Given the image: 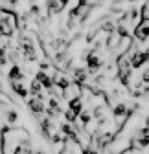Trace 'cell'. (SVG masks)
Wrapping results in <instances>:
<instances>
[{
	"mask_svg": "<svg viewBox=\"0 0 149 154\" xmlns=\"http://www.w3.org/2000/svg\"><path fill=\"white\" fill-rule=\"evenodd\" d=\"M101 66H103V61L98 57L96 50L88 51V53H87V68H88L87 73H98V70H100Z\"/></svg>",
	"mask_w": 149,
	"mask_h": 154,
	"instance_id": "1",
	"label": "cell"
},
{
	"mask_svg": "<svg viewBox=\"0 0 149 154\" xmlns=\"http://www.w3.org/2000/svg\"><path fill=\"white\" fill-rule=\"evenodd\" d=\"M15 18L6 17H0V37H13L15 33Z\"/></svg>",
	"mask_w": 149,
	"mask_h": 154,
	"instance_id": "2",
	"label": "cell"
},
{
	"mask_svg": "<svg viewBox=\"0 0 149 154\" xmlns=\"http://www.w3.org/2000/svg\"><path fill=\"white\" fill-rule=\"evenodd\" d=\"M129 63H131V68H142L145 63H149V50L131 53V57H129Z\"/></svg>",
	"mask_w": 149,
	"mask_h": 154,
	"instance_id": "3",
	"label": "cell"
},
{
	"mask_svg": "<svg viewBox=\"0 0 149 154\" xmlns=\"http://www.w3.org/2000/svg\"><path fill=\"white\" fill-rule=\"evenodd\" d=\"M135 37L138 38V41H147V37H149V18L147 17H142L140 22L136 24Z\"/></svg>",
	"mask_w": 149,
	"mask_h": 154,
	"instance_id": "4",
	"label": "cell"
},
{
	"mask_svg": "<svg viewBox=\"0 0 149 154\" xmlns=\"http://www.w3.org/2000/svg\"><path fill=\"white\" fill-rule=\"evenodd\" d=\"M43 99H44V95H39V97H31V99L28 101V106H30V110H31L35 116H41V114L44 112V103H43Z\"/></svg>",
	"mask_w": 149,
	"mask_h": 154,
	"instance_id": "5",
	"label": "cell"
},
{
	"mask_svg": "<svg viewBox=\"0 0 149 154\" xmlns=\"http://www.w3.org/2000/svg\"><path fill=\"white\" fill-rule=\"evenodd\" d=\"M52 79H53V85H57L59 88H61V92H65V90H68V86H70V79H68V77L66 75H63L61 72H57V73H55L53 77H52Z\"/></svg>",
	"mask_w": 149,
	"mask_h": 154,
	"instance_id": "6",
	"label": "cell"
},
{
	"mask_svg": "<svg viewBox=\"0 0 149 154\" xmlns=\"http://www.w3.org/2000/svg\"><path fill=\"white\" fill-rule=\"evenodd\" d=\"M22 79H24V72L21 70L18 64H13L9 68V72H8V81L13 83V81H22Z\"/></svg>",
	"mask_w": 149,
	"mask_h": 154,
	"instance_id": "7",
	"label": "cell"
},
{
	"mask_svg": "<svg viewBox=\"0 0 149 154\" xmlns=\"http://www.w3.org/2000/svg\"><path fill=\"white\" fill-rule=\"evenodd\" d=\"M9 86H11V90L18 95V97H21V99H26L28 97V88L22 85V81H13V83H9Z\"/></svg>",
	"mask_w": 149,
	"mask_h": 154,
	"instance_id": "8",
	"label": "cell"
},
{
	"mask_svg": "<svg viewBox=\"0 0 149 154\" xmlns=\"http://www.w3.org/2000/svg\"><path fill=\"white\" fill-rule=\"evenodd\" d=\"M68 108L79 116L83 112V101H81V97H72V99H68Z\"/></svg>",
	"mask_w": 149,
	"mask_h": 154,
	"instance_id": "9",
	"label": "cell"
},
{
	"mask_svg": "<svg viewBox=\"0 0 149 154\" xmlns=\"http://www.w3.org/2000/svg\"><path fill=\"white\" fill-rule=\"evenodd\" d=\"M46 8H48V15H52V13H61L65 9L59 4V0H46Z\"/></svg>",
	"mask_w": 149,
	"mask_h": 154,
	"instance_id": "10",
	"label": "cell"
},
{
	"mask_svg": "<svg viewBox=\"0 0 149 154\" xmlns=\"http://www.w3.org/2000/svg\"><path fill=\"white\" fill-rule=\"evenodd\" d=\"M9 132V127H2L0 128V154H6L8 143H6V134Z\"/></svg>",
	"mask_w": 149,
	"mask_h": 154,
	"instance_id": "11",
	"label": "cell"
},
{
	"mask_svg": "<svg viewBox=\"0 0 149 154\" xmlns=\"http://www.w3.org/2000/svg\"><path fill=\"white\" fill-rule=\"evenodd\" d=\"M28 92H31L35 97H39V95H43V86H41V83H37L35 79L30 83V90Z\"/></svg>",
	"mask_w": 149,
	"mask_h": 154,
	"instance_id": "12",
	"label": "cell"
},
{
	"mask_svg": "<svg viewBox=\"0 0 149 154\" xmlns=\"http://www.w3.org/2000/svg\"><path fill=\"white\" fill-rule=\"evenodd\" d=\"M17 119H18V114H17V110H8V112H6V123L13 125Z\"/></svg>",
	"mask_w": 149,
	"mask_h": 154,
	"instance_id": "13",
	"label": "cell"
},
{
	"mask_svg": "<svg viewBox=\"0 0 149 154\" xmlns=\"http://www.w3.org/2000/svg\"><path fill=\"white\" fill-rule=\"evenodd\" d=\"M8 51H6V46H0V66H6L8 64Z\"/></svg>",
	"mask_w": 149,
	"mask_h": 154,
	"instance_id": "14",
	"label": "cell"
},
{
	"mask_svg": "<svg viewBox=\"0 0 149 154\" xmlns=\"http://www.w3.org/2000/svg\"><path fill=\"white\" fill-rule=\"evenodd\" d=\"M118 44H120V37H118V35H110V37L107 38V46H109V48H116Z\"/></svg>",
	"mask_w": 149,
	"mask_h": 154,
	"instance_id": "15",
	"label": "cell"
},
{
	"mask_svg": "<svg viewBox=\"0 0 149 154\" xmlns=\"http://www.w3.org/2000/svg\"><path fill=\"white\" fill-rule=\"evenodd\" d=\"M65 118H66V121H68V123H74V121L78 119V114H76V112H72V110L68 108V110L65 112Z\"/></svg>",
	"mask_w": 149,
	"mask_h": 154,
	"instance_id": "16",
	"label": "cell"
},
{
	"mask_svg": "<svg viewBox=\"0 0 149 154\" xmlns=\"http://www.w3.org/2000/svg\"><path fill=\"white\" fill-rule=\"evenodd\" d=\"M90 6V0H78V8H88Z\"/></svg>",
	"mask_w": 149,
	"mask_h": 154,
	"instance_id": "17",
	"label": "cell"
},
{
	"mask_svg": "<svg viewBox=\"0 0 149 154\" xmlns=\"http://www.w3.org/2000/svg\"><path fill=\"white\" fill-rule=\"evenodd\" d=\"M142 81H144V83H149V70H145V72H144V75H142Z\"/></svg>",
	"mask_w": 149,
	"mask_h": 154,
	"instance_id": "18",
	"label": "cell"
},
{
	"mask_svg": "<svg viewBox=\"0 0 149 154\" xmlns=\"http://www.w3.org/2000/svg\"><path fill=\"white\" fill-rule=\"evenodd\" d=\"M2 2H6V4H11V6H17V4H18V0H2Z\"/></svg>",
	"mask_w": 149,
	"mask_h": 154,
	"instance_id": "19",
	"label": "cell"
},
{
	"mask_svg": "<svg viewBox=\"0 0 149 154\" xmlns=\"http://www.w3.org/2000/svg\"><path fill=\"white\" fill-rule=\"evenodd\" d=\"M68 2H70V0H59V4H61V6H63V8H65V6H66V4H68Z\"/></svg>",
	"mask_w": 149,
	"mask_h": 154,
	"instance_id": "20",
	"label": "cell"
},
{
	"mask_svg": "<svg viewBox=\"0 0 149 154\" xmlns=\"http://www.w3.org/2000/svg\"><path fill=\"white\" fill-rule=\"evenodd\" d=\"M145 127H149V116H147V119H145Z\"/></svg>",
	"mask_w": 149,
	"mask_h": 154,
	"instance_id": "21",
	"label": "cell"
},
{
	"mask_svg": "<svg viewBox=\"0 0 149 154\" xmlns=\"http://www.w3.org/2000/svg\"><path fill=\"white\" fill-rule=\"evenodd\" d=\"M59 154H70V152H66V150H65V149H63V150H61V152H59Z\"/></svg>",
	"mask_w": 149,
	"mask_h": 154,
	"instance_id": "22",
	"label": "cell"
},
{
	"mask_svg": "<svg viewBox=\"0 0 149 154\" xmlns=\"http://www.w3.org/2000/svg\"><path fill=\"white\" fill-rule=\"evenodd\" d=\"M0 94H4V88H2V85H0Z\"/></svg>",
	"mask_w": 149,
	"mask_h": 154,
	"instance_id": "23",
	"label": "cell"
},
{
	"mask_svg": "<svg viewBox=\"0 0 149 154\" xmlns=\"http://www.w3.org/2000/svg\"><path fill=\"white\" fill-rule=\"evenodd\" d=\"M127 2H136V0H127Z\"/></svg>",
	"mask_w": 149,
	"mask_h": 154,
	"instance_id": "24",
	"label": "cell"
}]
</instances>
